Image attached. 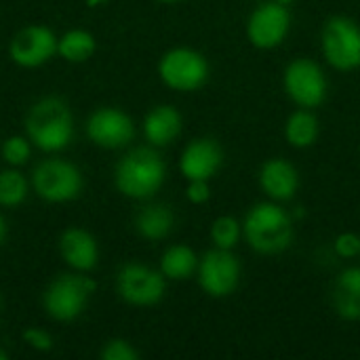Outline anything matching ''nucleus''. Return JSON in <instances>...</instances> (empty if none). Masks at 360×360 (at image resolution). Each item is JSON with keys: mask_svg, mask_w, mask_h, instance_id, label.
I'll list each match as a JSON object with an SVG mask.
<instances>
[{"mask_svg": "<svg viewBox=\"0 0 360 360\" xmlns=\"http://www.w3.org/2000/svg\"><path fill=\"white\" fill-rule=\"evenodd\" d=\"M247 243L264 255H274L285 251L293 238L291 217L272 202L255 205L245 219Z\"/></svg>", "mask_w": 360, "mask_h": 360, "instance_id": "obj_1", "label": "nucleus"}, {"mask_svg": "<svg viewBox=\"0 0 360 360\" xmlns=\"http://www.w3.org/2000/svg\"><path fill=\"white\" fill-rule=\"evenodd\" d=\"M165 181V162L150 148H137L127 154L116 171V186L131 198H148Z\"/></svg>", "mask_w": 360, "mask_h": 360, "instance_id": "obj_2", "label": "nucleus"}, {"mask_svg": "<svg viewBox=\"0 0 360 360\" xmlns=\"http://www.w3.org/2000/svg\"><path fill=\"white\" fill-rule=\"evenodd\" d=\"M27 135L42 150H61L72 139V116L63 101L42 99L27 116Z\"/></svg>", "mask_w": 360, "mask_h": 360, "instance_id": "obj_3", "label": "nucleus"}, {"mask_svg": "<svg viewBox=\"0 0 360 360\" xmlns=\"http://www.w3.org/2000/svg\"><path fill=\"white\" fill-rule=\"evenodd\" d=\"M323 53L327 61L344 72L360 65V27L348 17H333L323 30Z\"/></svg>", "mask_w": 360, "mask_h": 360, "instance_id": "obj_4", "label": "nucleus"}, {"mask_svg": "<svg viewBox=\"0 0 360 360\" xmlns=\"http://www.w3.org/2000/svg\"><path fill=\"white\" fill-rule=\"evenodd\" d=\"M160 76L175 91H194L205 84L209 65L200 53L190 49H175L162 57Z\"/></svg>", "mask_w": 360, "mask_h": 360, "instance_id": "obj_5", "label": "nucleus"}, {"mask_svg": "<svg viewBox=\"0 0 360 360\" xmlns=\"http://www.w3.org/2000/svg\"><path fill=\"white\" fill-rule=\"evenodd\" d=\"M285 89L302 108H316L327 95V78L310 59H295L285 72Z\"/></svg>", "mask_w": 360, "mask_h": 360, "instance_id": "obj_6", "label": "nucleus"}, {"mask_svg": "<svg viewBox=\"0 0 360 360\" xmlns=\"http://www.w3.org/2000/svg\"><path fill=\"white\" fill-rule=\"evenodd\" d=\"M200 287L211 297H226L230 295L240 281V264L230 253V249H215L209 251L198 268Z\"/></svg>", "mask_w": 360, "mask_h": 360, "instance_id": "obj_7", "label": "nucleus"}, {"mask_svg": "<svg viewBox=\"0 0 360 360\" xmlns=\"http://www.w3.org/2000/svg\"><path fill=\"white\" fill-rule=\"evenodd\" d=\"M80 186H82V177L78 169L63 160H46L34 173L36 192L53 202H61L78 196Z\"/></svg>", "mask_w": 360, "mask_h": 360, "instance_id": "obj_8", "label": "nucleus"}, {"mask_svg": "<svg viewBox=\"0 0 360 360\" xmlns=\"http://www.w3.org/2000/svg\"><path fill=\"white\" fill-rule=\"evenodd\" d=\"M95 283L84 276H61L46 291L44 306L51 316L59 321H70L78 316L86 304L89 293H93Z\"/></svg>", "mask_w": 360, "mask_h": 360, "instance_id": "obj_9", "label": "nucleus"}, {"mask_svg": "<svg viewBox=\"0 0 360 360\" xmlns=\"http://www.w3.org/2000/svg\"><path fill=\"white\" fill-rule=\"evenodd\" d=\"M289 23H291V15L287 6L278 2H266L253 11L247 25V34L257 49H274L285 40L289 32Z\"/></svg>", "mask_w": 360, "mask_h": 360, "instance_id": "obj_10", "label": "nucleus"}, {"mask_svg": "<svg viewBox=\"0 0 360 360\" xmlns=\"http://www.w3.org/2000/svg\"><path fill=\"white\" fill-rule=\"evenodd\" d=\"M118 291L135 306H152L165 293V278L146 266L131 264L118 274Z\"/></svg>", "mask_w": 360, "mask_h": 360, "instance_id": "obj_11", "label": "nucleus"}, {"mask_svg": "<svg viewBox=\"0 0 360 360\" xmlns=\"http://www.w3.org/2000/svg\"><path fill=\"white\" fill-rule=\"evenodd\" d=\"M133 133L131 118L114 108H103L89 120V137L103 148H122L133 139Z\"/></svg>", "mask_w": 360, "mask_h": 360, "instance_id": "obj_12", "label": "nucleus"}, {"mask_svg": "<svg viewBox=\"0 0 360 360\" xmlns=\"http://www.w3.org/2000/svg\"><path fill=\"white\" fill-rule=\"evenodd\" d=\"M55 49H57V40L53 32L40 25H32L15 36L11 44V55L17 63L32 68L44 63L55 53Z\"/></svg>", "mask_w": 360, "mask_h": 360, "instance_id": "obj_13", "label": "nucleus"}, {"mask_svg": "<svg viewBox=\"0 0 360 360\" xmlns=\"http://www.w3.org/2000/svg\"><path fill=\"white\" fill-rule=\"evenodd\" d=\"M221 167V150L213 139L192 141L181 156V173L192 179H211Z\"/></svg>", "mask_w": 360, "mask_h": 360, "instance_id": "obj_14", "label": "nucleus"}, {"mask_svg": "<svg viewBox=\"0 0 360 360\" xmlns=\"http://www.w3.org/2000/svg\"><path fill=\"white\" fill-rule=\"evenodd\" d=\"M259 184L270 198L289 200V198H293V194L297 190L300 177L291 162L274 158L264 165V169L259 173Z\"/></svg>", "mask_w": 360, "mask_h": 360, "instance_id": "obj_15", "label": "nucleus"}, {"mask_svg": "<svg viewBox=\"0 0 360 360\" xmlns=\"http://www.w3.org/2000/svg\"><path fill=\"white\" fill-rule=\"evenodd\" d=\"M333 306L346 321H360V268L344 270L333 287Z\"/></svg>", "mask_w": 360, "mask_h": 360, "instance_id": "obj_16", "label": "nucleus"}, {"mask_svg": "<svg viewBox=\"0 0 360 360\" xmlns=\"http://www.w3.org/2000/svg\"><path fill=\"white\" fill-rule=\"evenodd\" d=\"M146 137L154 146H167L171 143L179 131H181V116L171 105H158L154 108L146 118Z\"/></svg>", "mask_w": 360, "mask_h": 360, "instance_id": "obj_17", "label": "nucleus"}, {"mask_svg": "<svg viewBox=\"0 0 360 360\" xmlns=\"http://www.w3.org/2000/svg\"><path fill=\"white\" fill-rule=\"evenodd\" d=\"M61 253L65 262L78 270H91L97 264V245L93 236L82 230H68L63 234Z\"/></svg>", "mask_w": 360, "mask_h": 360, "instance_id": "obj_18", "label": "nucleus"}, {"mask_svg": "<svg viewBox=\"0 0 360 360\" xmlns=\"http://www.w3.org/2000/svg\"><path fill=\"white\" fill-rule=\"evenodd\" d=\"M173 228V213L165 205H150L137 215V230L146 238H165Z\"/></svg>", "mask_w": 360, "mask_h": 360, "instance_id": "obj_19", "label": "nucleus"}, {"mask_svg": "<svg viewBox=\"0 0 360 360\" xmlns=\"http://www.w3.org/2000/svg\"><path fill=\"white\" fill-rule=\"evenodd\" d=\"M285 133H287V141L293 148H308L319 137V120L314 114L300 110V112L289 116Z\"/></svg>", "mask_w": 360, "mask_h": 360, "instance_id": "obj_20", "label": "nucleus"}, {"mask_svg": "<svg viewBox=\"0 0 360 360\" xmlns=\"http://www.w3.org/2000/svg\"><path fill=\"white\" fill-rule=\"evenodd\" d=\"M198 262H196V255L190 247H184V245H177V247H171L165 255H162V274L167 278H173V281H186L194 274Z\"/></svg>", "mask_w": 360, "mask_h": 360, "instance_id": "obj_21", "label": "nucleus"}, {"mask_svg": "<svg viewBox=\"0 0 360 360\" xmlns=\"http://www.w3.org/2000/svg\"><path fill=\"white\" fill-rule=\"evenodd\" d=\"M95 51V40L86 32H70L59 42V53L70 61H84Z\"/></svg>", "mask_w": 360, "mask_h": 360, "instance_id": "obj_22", "label": "nucleus"}, {"mask_svg": "<svg viewBox=\"0 0 360 360\" xmlns=\"http://www.w3.org/2000/svg\"><path fill=\"white\" fill-rule=\"evenodd\" d=\"M27 184L21 173L17 171H4L0 175V205L13 207L19 205L25 198Z\"/></svg>", "mask_w": 360, "mask_h": 360, "instance_id": "obj_23", "label": "nucleus"}, {"mask_svg": "<svg viewBox=\"0 0 360 360\" xmlns=\"http://www.w3.org/2000/svg\"><path fill=\"white\" fill-rule=\"evenodd\" d=\"M211 238L219 249H232L240 238V224L234 217H219L211 228Z\"/></svg>", "mask_w": 360, "mask_h": 360, "instance_id": "obj_24", "label": "nucleus"}, {"mask_svg": "<svg viewBox=\"0 0 360 360\" xmlns=\"http://www.w3.org/2000/svg\"><path fill=\"white\" fill-rule=\"evenodd\" d=\"M2 154L11 165H23L30 158V143L23 137H11L2 148Z\"/></svg>", "mask_w": 360, "mask_h": 360, "instance_id": "obj_25", "label": "nucleus"}, {"mask_svg": "<svg viewBox=\"0 0 360 360\" xmlns=\"http://www.w3.org/2000/svg\"><path fill=\"white\" fill-rule=\"evenodd\" d=\"M103 360H137V352L127 344V342H122V340H114V342H110L108 346H105V350H103Z\"/></svg>", "mask_w": 360, "mask_h": 360, "instance_id": "obj_26", "label": "nucleus"}, {"mask_svg": "<svg viewBox=\"0 0 360 360\" xmlns=\"http://www.w3.org/2000/svg\"><path fill=\"white\" fill-rule=\"evenodd\" d=\"M335 253L340 257H346V259L356 257V255H360V238L356 234H350V232L338 236L335 238Z\"/></svg>", "mask_w": 360, "mask_h": 360, "instance_id": "obj_27", "label": "nucleus"}, {"mask_svg": "<svg viewBox=\"0 0 360 360\" xmlns=\"http://www.w3.org/2000/svg\"><path fill=\"white\" fill-rule=\"evenodd\" d=\"M209 186H207V181L205 179H192L190 181V186H188V198L192 200V202H196V205H202V202H207L209 200Z\"/></svg>", "mask_w": 360, "mask_h": 360, "instance_id": "obj_28", "label": "nucleus"}, {"mask_svg": "<svg viewBox=\"0 0 360 360\" xmlns=\"http://www.w3.org/2000/svg\"><path fill=\"white\" fill-rule=\"evenodd\" d=\"M23 338H25L27 344H32V346L38 348V350H51V346H53L51 335L44 333V331H40V329H30V331H25Z\"/></svg>", "mask_w": 360, "mask_h": 360, "instance_id": "obj_29", "label": "nucleus"}, {"mask_svg": "<svg viewBox=\"0 0 360 360\" xmlns=\"http://www.w3.org/2000/svg\"><path fill=\"white\" fill-rule=\"evenodd\" d=\"M4 232H6V228H4V221H2V217H0V243H2V238H4Z\"/></svg>", "mask_w": 360, "mask_h": 360, "instance_id": "obj_30", "label": "nucleus"}, {"mask_svg": "<svg viewBox=\"0 0 360 360\" xmlns=\"http://www.w3.org/2000/svg\"><path fill=\"white\" fill-rule=\"evenodd\" d=\"M274 2H278V4H283V6H289V4H293L295 0H274Z\"/></svg>", "mask_w": 360, "mask_h": 360, "instance_id": "obj_31", "label": "nucleus"}, {"mask_svg": "<svg viewBox=\"0 0 360 360\" xmlns=\"http://www.w3.org/2000/svg\"><path fill=\"white\" fill-rule=\"evenodd\" d=\"M0 360H6V352L2 348H0Z\"/></svg>", "mask_w": 360, "mask_h": 360, "instance_id": "obj_32", "label": "nucleus"}, {"mask_svg": "<svg viewBox=\"0 0 360 360\" xmlns=\"http://www.w3.org/2000/svg\"><path fill=\"white\" fill-rule=\"evenodd\" d=\"M162 2H175V0H162Z\"/></svg>", "mask_w": 360, "mask_h": 360, "instance_id": "obj_33", "label": "nucleus"}]
</instances>
